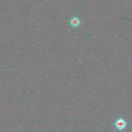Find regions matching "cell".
I'll use <instances>...</instances> for the list:
<instances>
[{"label": "cell", "mask_w": 132, "mask_h": 132, "mask_svg": "<svg viewBox=\"0 0 132 132\" xmlns=\"http://www.w3.org/2000/svg\"><path fill=\"white\" fill-rule=\"evenodd\" d=\"M127 122L124 119L122 118H119L115 122V126L120 131L123 130L124 129L126 128L127 126Z\"/></svg>", "instance_id": "obj_1"}, {"label": "cell", "mask_w": 132, "mask_h": 132, "mask_svg": "<svg viewBox=\"0 0 132 132\" xmlns=\"http://www.w3.org/2000/svg\"><path fill=\"white\" fill-rule=\"evenodd\" d=\"M70 24L72 26H73L74 27H78L80 24V20L78 18H73L70 21Z\"/></svg>", "instance_id": "obj_2"}]
</instances>
